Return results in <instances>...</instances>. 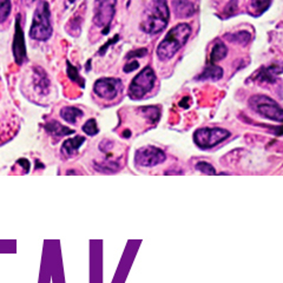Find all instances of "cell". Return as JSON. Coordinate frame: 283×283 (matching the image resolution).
I'll return each mask as SVG.
<instances>
[{"mask_svg": "<svg viewBox=\"0 0 283 283\" xmlns=\"http://www.w3.org/2000/svg\"><path fill=\"white\" fill-rule=\"evenodd\" d=\"M190 36H191V26L187 23H180L170 29L156 50L159 61H170L188 43Z\"/></svg>", "mask_w": 283, "mask_h": 283, "instance_id": "1", "label": "cell"}, {"mask_svg": "<svg viewBox=\"0 0 283 283\" xmlns=\"http://www.w3.org/2000/svg\"><path fill=\"white\" fill-rule=\"evenodd\" d=\"M170 10L166 2H151L145 10L139 27L147 35H157L169 24Z\"/></svg>", "mask_w": 283, "mask_h": 283, "instance_id": "2", "label": "cell"}, {"mask_svg": "<svg viewBox=\"0 0 283 283\" xmlns=\"http://www.w3.org/2000/svg\"><path fill=\"white\" fill-rule=\"evenodd\" d=\"M52 29L51 24V11L50 5L46 2H40L33 13L32 24L30 27V37L33 40L46 42L51 38Z\"/></svg>", "mask_w": 283, "mask_h": 283, "instance_id": "3", "label": "cell"}, {"mask_svg": "<svg viewBox=\"0 0 283 283\" xmlns=\"http://www.w3.org/2000/svg\"><path fill=\"white\" fill-rule=\"evenodd\" d=\"M252 111L270 121L282 123L283 110L280 104L266 95H254L248 100Z\"/></svg>", "mask_w": 283, "mask_h": 283, "instance_id": "4", "label": "cell"}, {"mask_svg": "<svg viewBox=\"0 0 283 283\" xmlns=\"http://www.w3.org/2000/svg\"><path fill=\"white\" fill-rule=\"evenodd\" d=\"M156 73L151 66H145L135 76L129 87V97L133 100H139L148 95L155 87Z\"/></svg>", "mask_w": 283, "mask_h": 283, "instance_id": "5", "label": "cell"}, {"mask_svg": "<svg viewBox=\"0 0 283 283\" xmlns=\"http://www.w3.org/2000/svg\"><path fill=\"white\" fill-rule=\"evenodd\" d=\"M230 132L222 128H202L196 130L193 133V142L202 150L211 149L228 139Z\"/></svg>", "mask_w": 283, "mask_h": 283, "instance_id": "6", "label": "cell"}, {"mask_svg": "<svg viewBox=\"0 0 283 283\" xmlns=\"http://www.w3.org/2000/svg\"><path fill=\"white\" fill-rule=\"evenodd\" d=\"M123 90V83L118 78L104 77L95 81L94 92L104 100H114Z\"/></svg>", "mask_w": 283, "mask_h": 283, "instance_id": "7", "label": "cell"}, {"mask_svg": "<svg viewBox=\"0 0 283 283\" xmlns=\"http://www.w3.org/2000/svg\"><path fill=\"white\" fill-rule=\"evenodd\" d=\"M166 156L162 149L147 145L138 149L135 154V163L139 166L151 167L161 164L165 161Z\"/></svg>", "mask_w": 283, "mask_h": 283, "instance_id": "8", "label": "cell"}, {"mask_svg": "<svg viewBox=\"0 0 283 283\" xmlns=\"http://www.w3.org/2000/svg\"><path fill=\"white\" fill-rule=\"evenodd\" d=\"M115 6L116 2H99L97 3L95 10L94 24L98 27H104L102 33L106 36L110 31V25L115 17Z\"/></svg>", "mask_w": 283, "mask_h": 283, "instance_id": "9", "label": "cell"}, {"mask_svg": "<svg viewBox=\"0 0 283 283\" xmlns=\"http://www.w3.org/2000/svg\"><path fill=\"white\" fill-rule=\"evenodd\" d=\"M16 30H14V38L12 44V51L14 62L17 65H23V63L27 59V52H26V44L23 29L20 24V14L16 17Z\"/></svg>", "mask_w": 283, "mask_h": 283, "instance_id": "10", "label": "cell"}, {"mask_svg": "<svg viewBox=\"0 0 283 283\" xmlns=\"http://www.w3.org/2000/svg\"><path fill=\"white\" fill-rule=\"evenodd\" d=\"M281 74L280 64H274L270 66H262L252 74V79L259 81L261 84H274L276 81V77Z\"/></svg>", "mask_w": 283, "mask_h": 283, "instance_id": "11", "label": "cell"}, {"mask_svg": "<svg viewBox=\"0 0 283 283\" xmlns=\"http://www.w3.org/2000/svg\"><path fill=\"white\" fill-rule=\"evenodd\" d=\"M87 139L84 138L83 136H76L73 137V138H70V139H66L64 143L62 145V154L66 156V157H72L78 152L79 150V148L83 145Z\"/></svg>", "mask_w": 283, "mask_h": 283, "instance_id": "12", "label": "cell"}, {"mask_svg": "<svg viewBox=\"0 0 283 283\" xmlns=\"http://www.w3.org/2000/svg\"><path fill=\"white\" fill-rule=\"evenodd\" d=\"M44 129L45 131L48 133V135L53 136V137H63V136H68V135H72L74 132V130L68 128V126L63 125L62 123H59L57 121H51L47 122L44 124Z\"/></svg>", "mask_w": 283, "mask_h": 283, "instance_id": "13", "label": "cell"}, {"mask_svg": "<svg viewBox=\"0 0 283 283\" xmlns=\"http://www.w3.org/2000/svg\"><path fill=\"white\" fill-rule=\"evenodd\" d=\"M223 69L221 66L216 64H210L208 63L206 68L202 71V73L199 77H196V80H219L223 77Z\"/></svg>", "mask_w": 283, "mask_h": 283, "instance_id": "14", "label": "cell"}, {"mask_svg": "<svg viewBox=\"0 0 283 283\" xmlns=\"http://www.w3.org/2000/svg\"><path fill=\"white\" fill-rule=\"evenodd\" d=\"M228 54V47L225 46V44L222 40H215L214 45L211 47L210 54H209V61L208 63L210 64H216V63L221 62L222 59H224Z\"/></svg>", "mask_w": 283, "mask_h": 283, "instance_id": "15", "label": "cell"}, {"mask_svg": "<svg viewBox=\"0 0 283 283\" xmlns=\"http://www.w3.org/2000/svg\"><path fill=\"white\" fill-rule=\"evenodd\" d=\"M175 14L178 18H188L191 17L196 12L195 4L191 2H174L173 3Z\"/></svg>", "mask_w": 283, "mask_h": 283, "instance_id": "16", "label": "cell"}, {"mask_svg": "<svg viewBox=\"0 0 283 283\" xmlns=\"http://www.w3.org/2000/svg\"><path fill=\"white\" fill-rule=\"evenodd\" d=\"M59 115H61L63 121H65L66 123H70V124H76L78 119H80L84 116V112L79 109V107L64 106L62 107Z\"/></svg>", "mask_w": 283, "mask_h": 283, "instance_id": "17", "label": "cell"}, {"mask_svg": "<svg viewBox=\"0 0 283 283\" xmlns=\"http://www.w3.org/2000/svg\"><path fill=\"white\" fill-rule=\"evenodd\" d=\"M38 71V73L35 74V85H36V91L38 94L45 95L46 92H48V88H50V81H48V78L46 76V73L44 72V70L40 68L36 69Z\"/></svg>", "mask_w": 283, "mask_h": 283, "instance_id": "18", "label": "cell"}, {"mask_svg": "<svg viewBox=\"0 0 283 283\" xmlns=\"http://www.w3.org/2000/svg\"><path fill=\"white\" fill-rule=\"evenodd\" d=\"M225 38L234 44H238V45L244 46L250 42L251 35L248 31H237V32L225 35Z\"/></svg>", "mask_w": 283, "mask_h": 283, "instance_id": "19", "label": "cell"}, {"mask_svg": "<svg viewBox=\"0 0 283 283\" xmlns=\"http://www.w3.org/2000/svg\"><path fill=\"white\" fill-rule=\"evenodd\" d=\"M140 115L145 119H148L149 123L156 124L161 118V109L158 106H144L139 109Z\"/></svg>", "mask_w": 283, "mask_h": 283, "instance_id": "20", "label": "cell"}, {"mask_svg": "<svg viewBox=\"0 0 283 283\" xmlns=\"http://www.w3.org/2000/svg\"><path fill=\"white\" fill-rule=\"evenodd\" d=\"M270 5V2H259V0H255V2H251L249 4V13H250L252 17H260L261 14L264 13L269 9Z\"/></svg>", "mask_w": 283, "mask_h": 283, "instance_id": "21", "label": "cell"}, {"mask_svg": "<svg viewBox=\"0 0 283 283\" xmlns=\"http://www.w3.org/2000/svg\"><path fill=\"white\" fill-rule=\"evenodd\" d=\"M66 73H68V77L70 78L71 80L74 81V83H77L79 85L80 88H84L85 87V80L84 78L80 76L79 72H78V69L76 66H73L72 64L69 61H66Z\"/></svg>", "mask_w": 283, "mask_h": 283, "instance_id": "22", "label": "cell"}, {"mask_svg": "<svg viewBox=\"0 0 283 283\" xmlns=\"http://www.w3.org/2000/svg\"><path fill=\"white\" fill-rule=\"evenodd\" d=\"M83 131L88 136H96L99 132V128L97 125V121L95 118L88 119L87 123L83 125Z\"/></svg>", "mask_w": 283, "mask_h": 283, "instance_id": "23", "label": "cell"}, {"mask_svg": "<svg viewBox=\"0 0 283 283\" xmlns=\"http://www.w3.org/2000/svg\"><path fill=\"white\" fill-rule=\"evenodd\" d=\"M11 9H12V4L11 2H0V24H3L4 21H6L11 13Z\"/></svg>", "mask_w": 283, "mask_h": 283, "instance_id": "24", "label": "cell"}, {"mask_svg": "<svg viewBox=\"0 0 283 283\" xmlns=\"http://www.w3.org/2000/svg\"><path fill=\"white\" fill-rule=\"evenodd\" d=\"M195 167L199 171H201V173H203L206 175H216L215 167L207 162H199L195 165Z\"/></svg>", "mask_w": 283, "mask_h": 283, "instance_id": "25", "label": "cell"}, {"mask_svg": "<svg viewBox=\"0 0 283 283\" xmlns=\"http://www.w3.org/2000/svg\"><path fill=\"white\" fill-rule=\"evenodd\" d=\"M148 54V50L145 47L143 48H137V50H133V51H130L128 54H126V59L128 61H132V59L135 58H143L145 55Z\"/></svg>", "mask_w": 283, "mask_h": 283, "instance_id": "26", "label": "cell"}, {"mask_svg": "<svg viewBox=\"0 0 283 283\" xmlns=\"http://www.w3.org/2000/svg\"><path fill=\"white\" fill-rule=\"evenodd\" d=\"M237 5H238L237 2H230L227 4L224 11H223V13H224L223 18H229V17L234 16L237 11Z\"/></svg>", "mask_w": 283, "mask_h": 283, "instance_id": "27", "label": "cell"}, {"mask_svg": "<svg viewBox=\"0 0 283 283\" xmlns=\"http://www.w3.org/2000/svg\"><path fill=\"white\" fill-rule=\"evenodd\" d=\"M138 68H139V63L137 62L136 59H132V61H129L128 63H126L125 66H123V71H124L125 73H130Z\"/></svg>", "mask_w": 283, "mask_h": 283, "instance_id": "28", "label": "cell"}, {"mask_svg": "<svg viewBox=\"0 0 283 283\" xmlns=\"http://www.w3.org/2000/svg\"><path fill=\"white\" fill-rule=\"evenodd\" d=\"M118 40H119V36H118V35H116V36L114 37L112 39H110L109 42H107V43L105 44V45H103L102 47L99 48L98 54H99V55H104V54H105V53H106V51H107V48H109V46L114 45V44H116V43L118 42Z\"/></svg>", "mask_w": 283, "mask_h": 283, "instance_id": "29", "label": "cell"}, {"mask_svg": "<svg viewBox=\"0 0 283 283\" xmlns=\"http://www.w3.org/2000/svg\"><path fill=\"white\" fill-rule=\"evenodd\" d=\"M18 164L21 165L24 167V170H25V173H29V170H30V162L27 161V159H25V158H20V159H18Z\"/></svg>", "mask_w": 283, "mask_h": 283, "instance_id": "30", "label": "cell"}, {"mask_svg": "<svg viewBox=\"0 0 283 283\" xmlns=\"http://www.w3.org/2000/svg\"><path fill=\"white\" fill-rule=\"evenodd\" d=\"M187 102L188 103L190 102V98H189V97H184L183 100H182V102H180V106H182V107H189L190 106L189 104H185Z\"/></svg>", "mask_w": 283, "mask_h": 283, "instance_id": "31", "label": "cell"}, {"mask_svg": "<svg viewBox=\"0 0 283 283\" xmlns=\"http://www.w3.org/2000/svg\"><path fill=\"white\" fill-rule=\"evenodd\" d=\"M130 136H131V132H130V130H125V131L123 132V137H125V138H129Z\"/></svg>", "mask_w": 283, "mask_h": 283, "instance_id": "32", "label": "cell"}]
</instances>
